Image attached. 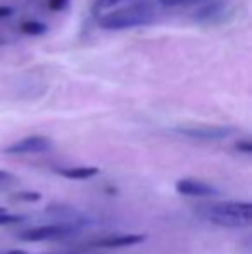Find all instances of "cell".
<instances>
[{
    "label": "cell",
    "mask_w": 252,
    "mask_h": 254,
    "mask_svg": "<svg viewBox=\"0 0 252 254\" xmlns=\"http://www.w3.org/2000/svg\"><path fill=\"white\" fill-rule=\"evenodd\" d=\"M202 218L221 228H244L252 223V206L247 201H225L202 207Z\"/></svg>",
    "instance_id": "6da1fadb"
},
{
    "label": "cell",
    "mask_w": 252,
    "mask_h": 254,
    "mask_svg": "<svg viewBox=\"0 0 252 254\" xmlns=\"http://www.w3.org/2000/svg\"><path fill=\"white\" fill-rule=\"evenodd\" d=\"M155 19V10L152 9L151 3L138 2L130 3L128 7L118 9L114 12H109L101 16L99 19V26L102 30H130V28L137 26H147V24L154 23Z\"/></svg>",
    "instance_id": "7a4b0ae2"
},
{
    "label": "cell",
    "mask_w": 252,
    "mask_h": 254,
    "mask_svg": "<svg viewBox=\"0 0 252 254\" xmlns=\"http://www.w3.org/2000/svg\"><path fill=\"white\" fill-rule=\"evenodd\" d=\"M81 225L73 221V223H55V225H42V227H33L23 230L17 234V239L26 242H42V241H64L80 232Z\"/></svg>",
    "instance_id": "3957f363"
},
{
    "label": "cell",
    "mask_w": 252,
    "mask_h": 254,
    "mask_svg": "<svg viewBox=\"0 0 252 254\" xmlns=\"http://www.w3.org/2000/svg\"><path fill=\"white\" fill-rule=\"evenodd\" d=\"M173 131L194 140H223L237 130L233 127H221V125H199V127H175Z\"/></svg>",
    "instance_id": "277c9868"
},
{
    "label": "cell",
    "mask_w": 252,
    "mask_h": 254,
    "mask_svg": "<svg viewBox=\"0 0 252 254\" xmlns=\"http://www.w3.org/2000/svg\"><path fill=\"white\" fill-rule=\"evenodd\" d=\"M52 149V140L44 135H31V137H24L21 140L14 142V144L7 145L2 149L3 154H10V156H23V154H40L47 152Z\"/></svg>",
    "instance_id": "5b68a950"
},
{
    "label": "cell",
    "mask_w": 252,
    "mask_h": 254,
    "mask_svg": "<svg viewBox=\"0 0 252 254\" xmlns=\"http://www.w3.org/2000/svg\"><path fill=\"white\" fill-rule=\"evenodd\" d=\"M176 192L187 197H197V199H205V197H216L221 192L212 185L205 184L201 180H194V178H182L176 182Z\"/></svg>",
    "instance_id": "8992f818"
},
{
    "label": "cell",
    "mask_w": 252,
    "mask_h": 254,
    "mask_svg": "<svg viewBox=\"0 0 252 254\" xmlns=\"http://www.w3.org/2000/svg\"><path fill=\"white\" fill-rule=\"evenodd\" d=\"M147 239V235L144 234H125V235H111L97 241L94 246L104 249H119V248H130V246H137Z\"/></svg>",
    "instance_id": "52a82bcc"
},
{
    "label": "cell",
    "mask_w": 252,
    "mask_h": 254,
    "mask_svg": "<svg viewBox=\"0 0 252 254\" xmlns=\"http://www.w3.org/2000/svg\"><path fill=\"white\" fill-rule=\"evenodd\" d=\"M225 12H226L225 3L219 2V0H214V2H207L205 5H202L194 16L201 23H214L216 19H223Z\"/></svg>",
    "instance_id": "ba28073f"
},
{
    "label": "cell",
    "mask_w": 252,
    "mask_h": 254,
    "mask_svg": "<svg viewBox=\"0 0 252 254\" xmlns=\"http://www.w3.org/2000/svg\"><path fill=\"white\" fill-rule=\"evenodd\" d=\"M57 175L69 180H88V178L99 175V168L95 166H76V168H61L57 170Z\"/></svg>",
    "instance_id": "9c48e42d"
},
{
    "label": "cell",
    "mask_w": 252,
    "mask_h": 254,
    "mask_svg": "<svg viewBox=\"0 0 252 254\" xmlns=\"http://www.w3.org/2000/svg\"><path fill=\"white\" fill-rule=\"evenodd\" d=\"M45 213L50 214L52 218H61V220H66V218H71L73 221L81 220L80 211L74 206H69V204H52L45 209Z\"/></svg>",
    "instance_id": "30bf717a"
},
{
    "label": "cell",
    "mask_w": 252,
    "mask_h": 254,
    "mask_svg": "<svg viewBox=\"0 0 252 254\" xmlns=\"http://www.w3.org/2000/svg\"><path fill=\"white\" fill-rule=\"evenodd\" d=\"M21 31L24 35H30V37H40V35H45L47 33V24L40 23V21H24L21 23Z\"/></svg>",
    "instance_id": "8fae6325"
},
{
    "label": "cell",
    "mask_w": 252,
    "mask_h": 254,
    "mask_svg": "<svg viewBox=\"0 0 252 254\" xmlns=\"http://www.w3.org/2000/svg\"><path fill=\"white\" fill-rule=\"evenodd\" d=\"M26 218L23 214H14V213H7L5 207H0V225H16L24 221Z\"/></svg>",
    "instance_id": "7c38bea8"
},
{
    "label": "cell",
    "mask_w": 252,
    "mask_h": 254,
    "mask_svg": "<svg viewBox=\"0 0 252 254\" xmlns=\"http://www.w3.org/2000/svg\"><path fill=\"white\" fill-rule=\"evenodd\" d=\"M10 199L17 202H38L42 199V194L40 192H17Z\"/></svg>",
    "instance_id": "4fadbf2b"
},
{
    "label": "cell",
    "mask_w": 252,
    "mask_h": 254,
    "mask_svg": "<svg viewBox=\"0 0 252 254\" xmlns=\"http://www.w3.org/2000/svg\"><path fill=\"white\" fill-rule=\"evenodd\" d=\"M159 2L166 7H178V5H189V3L205 2V0H159Z\"/></svg>",
    "instance_id": "5bb4252c"
},
{
    "label": "cell",
    "mask_w": 252,
    "mask_h": 254,
    "mask_svg": "<svg viewBox=\"0 0 252 254\" xmlns=\"http://www.w3.org/2000/svg\"><path fill=\"white\" fill-rule=\"evenodd\" d=\"M67 3H69V0H47V7L50 10H55V12L64 10L67 7Z\"/></svg>",
    "instance_id": "9a60e30c"
},
{
    "label": "cell",
    "mask_w": 252,
    "mask_h": 254,
    "mask_svg": "<svg viewBox=\"0 0 252 254\" xmlns=\"http://www.w3.org/2000/svg\"><path fill=\"white\" fill-rule=\"evenodd\" d=\"M235 149L239 152H244V154H251L252 152V144L249 138H242V140L235 142Z\"/></svg>",
    "instance_id": "2e32d148"
},
{
    "label": "cell",
    "mask_w": 252,
    "mask_h": 254,
    "mask_svg": "<svg viewBox=\"0 0 252 254\" xmlns=\"http://www.w3.org/2000/svg\"><path fill=\"white\" fill-rule=\"evenodd\" d=\"M12 182H16V178H14L12 175L7 173V171H2V170H0V185L12 184Z\"/></svg>",
    "instance_id": "e0dca14e"
},
{
    "label": "cell",
    "mask_w": 252,
    "mask_h": 254,
    "mask_svg": "<svg viewBox=\"0 0 252 254\" xmlns=\"http://www.w3.org/2000/svg\"><path fill=\"white\" fill-rule=\"evenodd\" d=\"M14 14L12 7H7V5H0V19H7Z\"/></svg>",
    "instance_id": "ac0fdd59"
},
{
    "label": "cell",
    "mask_w": 252,
    "mask_h": 254,
    "mask_svg": "<svg viewBox=\"0 0 252 254\" xmlns=\"http://www.w3.org/2000/svg\"><path fill=\"white\" fill-rule=\"evenodd\" d=\"M119 2H123V0H99L97 5L101 7V9H109V7L116 5V3H119Z\"/></svg>",
    "instance_id": "d6986e66"
},
{
    "label": "cell",
    "mask_w": 252,
    "mask_h": 254,
    "mask_svg": "<svg viewBox=\"0 0 252 254\" xmlns=\"http://www.w3.org/2000/svg\"><path fill=\"white\" fill-rule=\"evenodd\" d=\"M5 254H28L26 251H21V249H14V251H9V253H5Z\"/></svg>",
    "instance_id": "ffe728a7"
},
{
    "label": "cell",
    "mask_w": 252,
    "mask_h": 254,
    "mask_svg": "<svg viewBox=\"0 0 252 254\" xmlns=\"http://www.w3.org/2000/svg\"><path fill=\"white\" fill-rule=\"evenodd\" d=\"M69 254H99V253H90V251H74V253H69Z\"/></svg>",
    "instance_id": "44dd1931"
}]
</instances>
